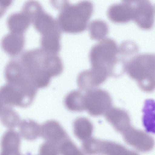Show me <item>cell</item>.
Masks as SVG:
<instances>
[{"label":"cell","instance_id":"6da1fadb","mask_svg":"<svg viewBox=\"0 0 155 155\" xmlns=\"http://www.w3.org/2000/svg\"><path fill=\"white\" fill-rule=\"evenodd\" d=\"M20 61L38 89L47 87L51 78L60 75L63 70V63L58 54L41 48L25 52Z\"/></svg>","mask_w":155,"mask_h":155},{"label":"cell","instance_id":"7a4b0ae2","mask_svg":"<svg viewBox=\"0 0 155 155\" xmlns=\"http://www.w3.org/2000/svg\"><path fill=\"white\" fill-rule=\"evenodd\" d=\"M24 8L35 29L41 34V48L58 54L61 48V33L57 20L45 12L37 1L27 2Z\"/></svg>","mask_w":155,"mask_h":155},{"label":"cell","instance_id":"3957f363","mask_svg":"<svg viewBox=\"0 0 155 155\" xmlns=\"http://www.w3.org/2000/svg\"><path fill=\"white\" fill-rule=\"evenodd\" d=\"M61 2L52 3L59 10L57 21L60 30L71 34L84 31L93 12V4L87 1L75 4H71L66 1Z\"/></svg>","mask_w":155,"mask_h":155},{"label":"cell","instance_id":"277c9868","mask_svg":"<svg viewBox=\"0 0 155 155\" xmlns=\"http://www.w3.org/2000/svg\"><path fill=\"white\" fill-rule=\"evenodd\" d=\"M118 48L115 41L109 38H105L93 46L89 54L91 69L107 77L118 76L116 68L118 63H120L118 56Z\"/></svg>","mask_w":155,"mask_h":155},{"label":"cell","instance_id":"5b68a950","mask_svg":"<svg viewBox=\"0 0 155 155\" xmlns=\"http://www.w3.org/2000/svg\"><path fill=\"white\" fill-rule=\"evenodd\" d=\"M126 71L138 84L140 88L147 92L155 88V55L151 53L137 54L125 66Z\"/></svg>","mask_w":155,"mask_h":155},{"label":"cell","instance_id":"8992f818","mask_svg":"<svg viewBox=\"0 0 155 155\" xmlns=\"http://www.w3.org/2000/svg\"><path fill=\"white\" fill-rule=\"evenodd\" d=\"M19 61L12 60L6 65L5 71L6 84L24 98L33 99L38 89L24 70Z\"/></svg>","mask_w":155,"mask_h":155},{"label":"cell","instance_id":"52a82bcc","mask_svg":"<svg viewBox=\"0 0 155 155\" xmlns=\"http://www.w3.org/2000/svg\"><path fill=\"white\" fill-rule=\"evenodd\" d=\"M84 95L85 110L92 116L104 114L112 107L111 97L103 90L94 88L86 91Z\"/></svg>","mask_w":155,"mask_h":155},{"label":"cell","instance_id":"ba28073f","mask_svg":"<svg viewBox=\"0 0 155 155\" xmlns=\"http://www.w3.org/2000/svg\"><path fill=\"white\" fill-rule=\"evenodd\" d=\"M132 20L141 28L151 29L154 23V8L149 0H130Z\"/></svg>","mask_w":155,"mask_h":155},{"label":"cell","instance_id":"9c48e42d","mask_svg":"<svg viewBox=\"0 0 155 155\" xmlns=\"http://www.w3.org/2000/svg\"><path fill=\"white\" fill-rule=\"evenodd\" d=\"M122 133L125 141L140 151L147 152L153 147V137L143 131L130 126Z\"/></svg>","mask_w":155,"mask_h":155},{"label":"cell","instance_id":"30bf717a","mask_svg":"<svg viewBox=\"0 0 155 155\" xmlns=\"http://www.w3.org/2000/svg\"><path fill=\"white\" fill-rule=\"evenodd\" d=\"M46 141L58 146L69 138L66 131L60 124L55 120H48L41 126V135Z\"/></svg>","mask_w":155,"mask_h":155},{"label":"cell","instance_id":"8fae6325","mask_svg":"<svg viewBox=\"0 0 155 155\" xmlns=\"http://www.w3.org/2000/svg\"><path fill=\"white\" fill-rule=\"evenodd\" d=\"M104 115L107 121L119 132L123 133L131 126L130 116L123 109L111 107Z\"/></svg>","mask_w":155,"mask_h":155},{"label":"cell","instance_id":"7c38bea8","mask_svg":"<svg viewBox=\"0 0 155 155\" xmlns=\"http://www.w3.org/2000/svg\"><path fill=\"white\" fill-rule=\"evenodd\" d=\"M107 16L112 21L125 23L132 20L131 8L130 0L113 4L108 8Z\"/></svg>","mask_w":155,"mask_h":155},{"label":"cell","instance_id":"4fadbf2b","mask_svg":"<svg viewBox=\"0 0 155 155\" xmlns=\"http://www.w3.org/2000/svg\"><path fill=\"white\" fill-rule=\"evenodd\" d=\"M21 142L20 136L17 132L7 130L1 138L0 155H22L19 150Z\"/></svg>","mask_w":155,"mask_h":155},{"label":"cell","instance_id":"5bb4252c","mask_svg":"<svg viewBox=\"0 0 155 155\" xmlns=\"http://www.w3.org/2000/svg\"><path fill=\"white\" fill-rule=\"evenodd\" d=\"M25 42L24 34L10 32L3 37L1 46L6 53L11 56H16L22 50Z\"/></svg>","mask_w":155,"mask_h":155},{"label":"cell","instance_id":"9a60e30c","mask_svg":"<svg viewBox=\"0 0 155 155\" xmlns=\"http://www.w3.org/2000/svg\"><path fill=\"white\" fill-rule=\"evenodd\" d=\"M106 80L91 70L81 72L77 78V84L81 91H86L94 88L103 83Z\"/></svg>","mask_w":155,"mask_h":155},{"label":"cell","instance_id":"2e32d148","mask_svg":"<svg viewBox=\"0 0 155 155\" xmlns=\"http://www.w3.org/2000/svg\"><path fill=\"white\" fill-rule=\"evenodd\" d=\"M7 23L11 32L24 34L31 22L29 16L22 11L11 15L8 19Z\"/></svg>","mask_w":155,"mask_h":155},{"label":"cell","instance_id":"e0dca14e","mask_svg":"<svg viewBox=\"0 0 155 155\" xmlns=\"http://www.w3.org/2000/svg\"><path fill=\"white\" fill-rule=\"evenodd\" d=\"M74 133L79 140L83 141L91 137L94 127L91 122L84 117L76 118L73 123Z\"/></svg>","mask_w":155,"mask_h":155},{"label":"cell","instance_id":"ac0fdd59","mask_svg":"<svg viewBox=\"0 0 155 155\" xmlns=\"http://www.w3.org/2000/svg\"><path fill=\"white\" fill-rule=\"evenodd\" d=\"M64 103L67 109L71 111L85 110L84 93L80 90H74L68 93L64 98Z\"/></svg>","mask_w":155,"mask_h":155},{"label":"cell","instance_id":"d6986e66","mask_svg":"<svg viewBox=\"0 0 155 155\" xmlns=\"http://www.w3.org/2000/svg\"><path fill=\"white\" fill-rule=\"evenodd\" d=\"M20 132L21 137L28 140H33L41 135V126L35 121L24 120L19 124Z\"/></svg>","mask_w":155,"mask_h":155},{"label":"cell","instance_id":"ffe728a7","mask_svg":"<svg viewBox=\"0 0 155 155\" xmlns=\"http://www.w3.org/2000/svg\"><path fill=\"white\" fill-rule=\"evenodd\" d=\"M138 47L134 42L123 41L118 48V56L120 63L125 68L126 64L138 54Z\"/></svg>","mask_w":155,"mask_h":155},{"label":"cell","instance_id":"44dd1931","mask_svg":"<svg viewBox=\"0 0 155 155\" xmlns=\"http://www.w3.org/2000/svg\"><path fill=\"white\" fill-rule=\"evenodd\" d=\"M108 26L104 21L97 19L93 21L89 26L91 38L93 40H101L105 38L108 34Z\"/></svg>","mask_w":155,"mask_h":155},{"label":"cell","instance_id":"7402d4cb","mask_svg":"<svg viewBox=\"0 0 155 155\" xmlns=\"http://www.w3.org/2000/svg\"><path fill=\"white\" fill-rule=\"evenodd\" d=\"M129 150L114 142L101 141L100 155H128Z\"/></svg>","mask_w":155,"mask_h":155},{"label":"cell","instance_id":"603a6c76","mask_svg":"<svg viewBox=\"0 0 155 155\" xmlns=\"http://www.w3.org/2000/svg\"><path fill=\"white\" fill-rule=\"evenodd\" d=\"M4 108L0 113L1 116H0V119L2 124L9 128L17 126L20 122L18 115L12 109Z\"/></svg>","mask_w":155,"mask_h":155},{"label":"cell","instance_id":"cb8c5ba5","mask_svg":"<svg viewBox=\"0 0 155 155\" xmlns=\"http://www.w3.org/2000/svg\"><path fill=\"white\" fill-rule=\"evenodd\" d=\"M101 140L90 137L83 141L82 150L86 155H100Z\"/></svg>","mask_w":155,"mask_h":155},{"label":"cell","instance_id":"d4e9b609","mask_svg":"<svg viewBox=\"0 0 155 155\" xmlns=\"http://www.w3.org/2000/svg\"><path fill=\"white\" fill-rule=\"evenodd\" d=\"M58 147L60 153L61 155H84L69 138L62 142Z\"/></svg>","mask_w":155,"mask_h":155},{"label":"cell","instance_id":"484cf974","mask_svg":"<svg viewBox=\"0 0 155 155\" xmlns=\"http://www.w3.org/2000/svg\"><path fill=\"white\" fill-rule=\"evenodd\" d=\"M59 153L58 145L46 141L41 146L38 155H59Z\"/></svg>","mask_w":155,"mask_h":155},{"label":"cell","instance_id":"4316f807","mask_svg":"<svg viewBox=\"0 0 155 155\" xmlns=\"http://www.w3.org/2000/svg\"><path fill=\"white\" fill-rule=\"evenodd\" d=\"M12 1L0 0V18L5 13L7 8L11 5Z\"/></svg>","mask_w":155,"mask_h":155},{"label":"cell","instance_id":"83f0119b","mask_svg":"<svg viewBox=\"0 0 155 155\" xmlns=\"http://www.w3.org/2000/svg\"><path fill=\"white\" fill-rule=\"evenodd\" d=\"M128 155H139L138 153L135 151L129 150Z\"/></svg>","mask_w":155,"mask_h":155},{"label":"cell","instance_id":"f1b7e54d","mask_svg":"<svg viewBox=\"0 0 155 155\" xmlns=\"http://www.w3.org/2000/svg\"><path fill=\"white\" fill-rule=\"evenodd\" d=\"M4 106V105H3V104H2V103L0 100V113L2 109L3 108Z\"/></svg>","mask_w":155,"mask_h":155},{"label":"cell","instance_id":"f546056e","mask_svg":"<svg viewBox=\"0 0 155 155\" xmlns=\"http://www.w3.org/2000/svg\"><path fill=\"white\" fill-rule=\"evenodd\" d=\"M26 155H31V154L30 153H28Z\"/></svg>","mask_w":155,"mask_h":155}]
</instances>
